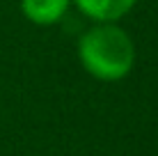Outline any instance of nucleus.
I'll use <instances>...</instances> for the list:
<instances>
[{
  "label": "nucleus",
  "instance_id": "f257e3e1",
  "mask_svg": "<svg viewBox=\"0 0 158 156\" xmlns=\"http://www.w3.org/2000/svg\"><path fill=\"white\" fill-rule=\"evenodd\" d=\"M78 60L92 78L124 80L135 67V41L119 23H94L78 39Z\"/></svg>",
  "mask_w": 158,
  "mask_h": 156
},
{
  "label": "nucleus",
  "instance_id": "f03ea898",
  "mask_svg": "<svg viewBox=\"0 0 158 156\" xmlns=\"http://www.w3.org/2000/svg\"><path fill=\"white\" fill-rule=\"evenodd\" d=\"M80 14L94 23H119L126 14L133 12L138 0H71Z\"/></svg>",
  "mask_w": 158,
  "mask_h": 156
},
{
  "label": "nucleus",
  "instance_id": "7ed1b4c3",
  "mask_svg": "<svg viewBox=\"0 0 158 156\" xmlns=\"http://www.w3.org/2000/svg\"><path fill=\"white\" fill-rule=\"evenodd\" d=\"M71 0H21V14L35 25L48 28L67 16Z\"/></svg>",
  "mask_w": 158,
  "mask_h": 156
}]
</instances>
